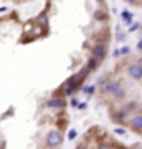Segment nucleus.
Listing matches in <instances>:
<instances>
[{
  "label": "nucleus",
  "instance_id": "1",
  "mask_svg": "<svg viewBox=\"0 0 142 149\" xmlns=\"http://www.w3.org/2000/svg\"><path fill=\"white\" fill-rule=\"evenodd\" d=\"M0 13V149H63L69 96L111 47L106 2H10Z\"/></svg>",
  "mask_w": 142,
  "mask_h": 149
},
{
  "label": "nucleus",
  "instance_id": "2",
  "mask_svg": "<svg viewBox=\"0 0 142 149\" xmlns=\"http://www.w3.org/2000/svg\"><path fill=\"white\" fill-rule=\"evenodd\" d=\"M96 100L111 123L142 138V35L99 76Z\"/></svg>",
  "mask_w": 142,
  "mask_h": 149
},
{
  "label": "nucleus",
  "instance_id": "3",
  "mask_svg": "<svg viewBox=\"0 0 142 149\" xmlns=\"http://www.w3.org/2000/svg\"><path fill=\"white\" fill-rule=\"evenodd\" d=\"M73 149H142L141 143H126L101 124H93L81 133Z\"/></svg>",
  "mask_w": 142,
  "mask_h": 149
}]
</instances>
